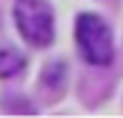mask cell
Instances as JSON below:
<instances>
[{"label": "cell", "instance_id": "1", "mask_svg": "<svg viewBox=\"0 0 123 118\" xmlns=\"http://www.w3.org/2000/svg\"><path fill=\"white\" fill-rule=\"evenodd\" d=\"M75 40L91 65H108L113 60V33L108 23L93 13H80L75 20Z\"/></svg>", "mask_w": 123, "mask_h": 118}, {"label": "cell", "instance_id": "2", "mask_svg": "<svg viewBox=\"0 0 123 118\" xmlns=\"http://www.w3.org/2000/svg\"><path fill=\"white\" fill-rule=\"evenodd\" d=\"M15 25L30 45L45 48L53 43V8L45 0H15Z\"/></svg>", "mask_w": 123, "mask_h": 118}, {"label": "cell", "instance_id": "3", "mask_svg": "<svg viewBox=\"0 0 123 118\" xmlns=\"http://www.w3.org/2000/svg\"><path fill=\"white\" fill-rule=\"evenodd\" d=\"M25 68L23 53H18L15 48H0V78H13Z\"/></svg>", "mask_w": 123, "mask_h": 118}]
</instances>
